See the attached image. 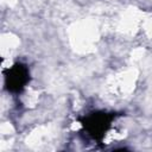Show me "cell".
Returning a JSON list of instances; mask_svg holds the SVG:
<instances>
[{
	"mask_svg": "<svg viewBox=\"0 0 152 152\" xmlns=\"http://www.w3.org/2000/svg\"><path fill=\"white\" fill-rule=\"evenodd\" d=\"M118 116L116 113H108L103 110H96L87 114L80 121L84 132L96 141H102L103 137L112 126L113 120Z\"/></svg>",
	"mask_w": 152,
	"mask_h": 152,
	"instance_id": "1",
	"label": "cell"
},
{
	"mask_svg": "<svg viewBox=\"0 0 152 152\" xmlns=\"http://www.w3.org/2000/svg\"><path fill=\"white\" fill-rule=\"evenodd\" d=\"M5 76V89L12 94L21 93L31 80L30 69L25 63H14L11 68L6 69Z\"/></svg>",
	"mask_w": 152,
	"mask_h": 152,
	"instance_id": "2",
	"label": "cell"
}]
</instances>
